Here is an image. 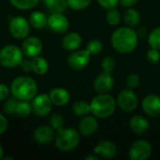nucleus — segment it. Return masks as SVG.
<instances>
[{
  "instance_id": "obj_27",
  "label": "nucleus",
  "mask_w": 160,
  "mask_h": 160,
  "mask_svg": "<svg viewBox=\"0 0 160 160\" xmlns=\"http://www.w3.org/2000/svg\"><path fill=\"white\" fill-rule=\"evenodd\" d=\"M32 112H33L32 105L29 103V101H25V100L18 101L15 114H17L20 117H27V116H29V114Z\"/></svg>"
},
{
  "instance_id": "obj_8",
  "label": "nucleus",
  "mask_w": 160,
  "mask_h": 160,
  "mask_svg": "<svg viewBox=\"0 0 160 160\" xmlns=\"http://www.w3.org/2000/svg\"><path fill=\"white\" fill-rule=\"evenodd\" d=\"M139 103V99L137 95L133 92L132 89H125L121 91L117 98V104L119 108L125 112H132L134 111Z\"/></svg>"
},
{
  "instance_id": "obj_4",
  "label": "nucleus",
  "mask_w": 160,
  "mask_h": 160,
  "mask_svg": "<svg viewBox=\"0 0 160 160\" xmlns=\"http://www.w3.org/2000/svg\"><path fill=\"white\" fill-rule=\"evenodd\" d=\"M81 138L79 132L74 128H65L57 130L54 137L55 146L62 151H71L80 143Z\"/></svg>"
},
{
  "instance_id": "obj_40",
  "label": "nucleus",
  "mask_w": 160,
  "mask_h": 160,
  "mask_svg": "<svg viewBox=\"0 0 160 160\" xmlns=\"http://www.w3.org/2000/svg\"><path fill=\"white\" fill-rule=\"evenodd\" d=\"M8 128V120L5 117V115H3L2 113H0V135H2Z\"/></svg>"
},
{
  "instance_id": "obj_16",
  "label": "nucleus",
  "mask_w": 160,
  "mask_h": 160,
  "mask_svg": "<svg viewBox=\"0 0 160 160\" xmlns=\"http://www.w3.org/2000/svg\"><path fill=\"white\" fill-rule=\"evenodd\" d=\"M33 136L37 142L41 144H48L54 140L55 133L52 127L41 126L35 129Z\"/></svg>"
},
{
  "instance_id": "obj_11",
  "label": "nucleus",
  "mask_w": 160,
  "mask_h": 160,
  "mask_svg": "<svg viewBox=\"0 0 160 160\" xmlns=\"http://www.w3.org/2000/svg\"><path fill=\"white\" fill-rule=\"evenodd\" d=\"M48 25L55 33H66L69 28V22L68 18L61 12H52L48 17Z\"/></svg>"
},
{
  "instance_id": "obj_36",
  "label": "nucleus",
  "mask_w": 160,
  "mask_h": 160,
  "mask_svg": "<svg viewBox=\"0 0 160 160\" xmlns=\"http://www.w3.org/2000/svg\"><path fill=\"white\" fill-rule=\"evenodd\" d=\"M147 60L151 64H158L160 61V52L159 50L151 48L147 52Z\"/></svg>"
},
{
  "instance_id": "obj_32",
  "label": "nucleus",
  "mask_w": 160,
  "mask_h": 160,
  "mask_svg": "<svg viewBox=\"0 0 160 160\" xmlns=\"http://www.w3.org/2000/svg\"><path fill=\"white\" fill-rule=\"evenodd\" d=\"M115 66H116V62L112 56L104 57L102 62H101V68H102L103 72L112 73V71L115 68Z\"/></svg>"
},
{
  "instance_id": "obj_25",
  "label": "nucleus",
  "mask_w": 160,
  "mask_h": 160,
  "mask_svg": "<svg viewBox=\"0 0 160 160\" xmlns=\"http://www.w3.org/2000/svg\"><path fill=\"white\" fill-rule=\"evenodd\" d=\"M72 110L73 112L77 115V116H86L89 113H91V107L90 104L87 103L86 101L83 100H78L76 101L73 106H72Z\"/></svg>"
},
{
  "instance_id": "obj_19",
  "label": "nucleus",
  "mask_w": 160,
  "mask_h": 160,
  "mask_svg": "<svg viewBox=\"0 0 160 160\" xmlns=\"http://www.w3.org/2000/svg\"><path fill=\"white\" fill-rule=\"evenodd\" d=\"M82 38L79 33L71 32V33L67 34L64 37L62 44H63V47L67 51L74 52L80 48V46L82 45Z\"/></svg>"
},
{
  "instance_id": "obj_39",
  "label": "nucleus",
  "mask_w": 160,
  "mask_h": 160,
  "mask_svg": "<svg viewBox=\"0 0 160 160\" xmlns=\"http://www.w3.org/2000/svg\"><path fill=\"white\" fill-rule=\"evenodd\" d=\"M22 69L24 72H29L32 71V62L31 60H27V59H22V63L20 64Z\"/></svg>"
},
{
  "instance_id": "obj_34",
  "label": "nucleus",
  "mask_w": 160,
  "mask_h": 160,
  "mask_svg": "<svg viewBox=\"0 0 160 160\" xmlns=\"http://www.w3.org/2000/svg\"><path fill=\"white\" fill-rule=\"evenodd\" d=\"M18 99L15 98L14 97L8 98V100L5 103V112L8 114H14L16 112V108H17V104H18Z\"/></svg>"
},
{
  "instance_id": "obj_30",
  "label": "nucleus",
  "mask_w": 160,
  "mask_h": 160,
  "mask_svg": "<svg viewBox=\"0 0 160 160\" xmlns=\"http://www.w3.org/2000/svg\"><path fill=\"white\" fill-rule=\"evenodd\" d=\"M148 42L151 48H155L160 51V27L154 29L148 38Z\"/></svg>"
},
{
  "instance_id": "obj_42",
  "label": "nucleus",
  "mask_w": 160,
  "mask_h": 160,
  "mask_svg": "<svg viewBox=\"0 0 160 160\" xmlns=\"http://www.w3.org/2000/svg\"><path fill=\"white\" fill-rule=\"evenodd\" d=\"M146 32H147V28H145V27H139V29H138V31H137V34H138V37L140 36V37H143V36H145L146 35Z\"/></svg>"
},
{
  "instance_id": "obj_3",
  "label": "nucleus",
  "mask_w": 160,
  "mask_h": 160,
  "mask_svg": "<svg viewBox=\"0 0 160 160\" xmlns=\"http://www.w3.org/2000/svg\"><path fill=\"white\" fill-rule=\"evenodd\" d=\"M90 107L93 115L105 119L113 114L116 109V102L109 94H98L90 102Z\"/></svg>"
},
{
  "instance_id": "obj_41",
  "label": "nucleus",
  "mask_w": 160,
  "mask_h": 160,
  "mask_svg": "<svg viewBox=\"0 0 160 160\" xmlns=\"http://www.w3.org/2000/svg\"><path fill=\"white\" fill-rule=\"evenodd\" d=\"M120 3L122 4V6L126 7V8H131L132 6H134L138 0H119Z\"/></svg>"
},
{
  "instance_id": "obj_12",
  "label": "nucleus",
  "mask_w": 160,
  "mask_h": 160,
  "mask_svg": "<svg viewBox=\"0 0 160 160\" xmlns=\"http://www.w3.org/2000/svg\"><path fill=\"white\" fill-rule=\"evenodd\" d=\"M42 42L37 37H27L24 38L22 44V51L24 55L29 58L39 55L42 52Z\"/></svg>"
},
{
  "instance_id": "obj_17",
  "label": "nucleus",
  "mask_w": 160,
  "mask_h": 160,
  "mask_svg": "<svg viewBox=\"0 0 160 160\" xmlns=\"http://www.w3.org/2000/svg\"><path fill=\"white\" fill-rule=\"evenodd\" d=\"M94 153L96 155L101 156L104 158L112 159L117 155V147L112 142L102 141L94 148Z\"/></svg>"
},
{
  "instance_id": "obj_20",
  "label": "nucleus",
  "mask_w": 160,
  "mask_h": 160,
  "mask_svg": "<svg viewBox=\"0 0 160 160\" xmlns=\"http://www.w3.org/2000/svg\"><path fill=\"white\" fill-rule=\"evenodd\" d=\"M129 126L131 130L136 134H144L150 128V124L148 120L141 115L133 116L129 121Z\"/></svg>"
},
{
  "instance_id": "obj_7",
  "label": "nucleus",
  "mask_w": 160,
  "mask_h": 160,
  "mask_svg": "<svg viewBox=\"0 0 160 160\" xmlns=\"http://www.w3.org/2000/svg\"><path fill=\"white\" fill-rule=\"evenodd\" d=\"M32 111L38 117H45L50 114L52 109V102L49 94L37 95L32 99Z\"/></svg>"
},
{
  "instance_id": "obj_43",
  "label": "nucleus",
  "mask_w": 160,
  "mask_h": 160,
  "mask_svg": "<svg viewBox=\"0 0 160 160\" xmlns=\"http://www.w3.org/2000/svg\"><path fill=\"white\" fill-rule=\"evenodd\" d=\"M85 159H86V160L98 159V157H95V156H88V157H86V158H85Z\"/></svg>"
},
{
  "instance_id": "obj_33",
  "label": "nucleus",
  "mask_w": 160,
  "mask_h": 160,
  "mask_svg": "<svg viewBox=\"0 0 160 160\" xmlns=\"http://www.w3.org/2000/svg\"><path fill=\"white\" fill-rule=\"evenodd\" d=\"M91 2L92 0H68V7L74 10H82L86 8Z\"/></svg>"
},
{
  "instance_id": "obj_22",
  "label": "nucleus",
  "mask_w": 160,
  "mask_h": 160,
  "mask_svg": "<svg viewBox=\"0 0 160 160\" xmlns=\"http://www.w3.org/2000/svg\"><path fill=\"white\" fill-rule=\"evenodd\" d=\"M32 62V71H34L38 75H44L49 70L48 61L42 56H36L31 59Z\"/></svg>"
},
{
  "instance_id": "obj_10",
  "label": "nucleus",
  "mask_w": 160,
  "mask_h": 160,
  "mask_svg": "<svg viewBox=\"0 0 160 160\" xmlns=\"http://www.w3.org/2000/svg\"><path fill=\"white\" fill-rule=\"evenodd\" d=\"M152 153L151 144L143 140L135 142L129 149V158L132 160L148 159Z\"/></svg>"
},
{
  "instance_id": "obj_24",
  "label": "nucleus",
  "mask_w": 160,
  "mask_h": 160,
  "mask_svg": "<svg viewBox=\"0 0 160 160\" xmlns=\"http://www.w3.org/2000/svg\"><path fill=\"white\" fill-rule=\"evenodd\" d=\"M46 7L52 12L63 13L68 7V0H43Z\"/></svg>"
},
{
  "instance_id": "obj_15",
  "label": "nucleus",
  "mask_w": 160,
  "mask_h": 160,
  "mask_svg": "<svg viewBox=\"0 0 160 160\" xmlns=\"http://www.w3.org/2000/svg\"><path fill=\"white\" fill-rule=\"evenodd\" d=\"M98 128V123L96 119V116L86 115L83 116L79 124V132L85 137L94 135Z\"/></svg>"
},
{
  "instance_id": "obj_23",
  "label": "nucleus",
  "mask_w": 160,
  "mask_h": 160,
  "mask_svg": "<svg viewBox=\"0 0 160 160\" xmlns=\"http://www.w3.org/2000/svg\"><path fill=\"white\" fill-rule=\"evenodd\" d=\"M124 22L128 27H136L140 24L141 22V14L135 8H128L124 13Z\"/></svg>"
},
{
  "instance_id": "obj_21",
  "label": "nucleus",
  "mask_w": 160,
  "mask_h": 160,
  "mask_svg": "<svg viewBox=\"0 0 160 160\" xmlns=\"http://www.w3.org/2000/svg\"><path fill=\"white\" fill-rule=\"evenodd\" d=\"M29 22L35 29H41L48 24V17L41 11H33L29 17Z\"/></svg>"
},
{
  "instance_id": "obj_2",
  "label": "nucleus",
  "mask_w": 160,
  "mask_h": 160,
  "mask_svg": "<svg viewBox=\"0 0 160 160\" xmlns=\"http://www.w3.org/2000/svg\"><path fill=\"white\" fill-rule=\"evenodd\" d=\"M10 93L18 100H32L38 94V84L33 78L19 76L10 85Z\"/></svg>"
},
{
  "instance_id": "obj_9",
  "label": "nucleus",
  "mask_w": 160,
  "mask_h": 160,
  "mask_svg": "<svg viewBox=\"0 0 160 160\" xmlns=\"http://www.w3.org/2000/svg\"><path fill=\"white\" fill-rule=\"evenodd\" d=\"M91 60V54L85 50H76L68 58V64L73 70L85 68Z\"/></svg>"
},
{
  "instance_id": "obj_44",
  "label": "nucleus",
  "mask_w": 160,
  "mask_h": 160,
  "mask_svg": "<svg viewBox=\"0 0 160 160\" xmlns=\"http://www.w3.org/2000/svg\"><path fill=\"white\" fill-rule=\"evenodd\" d=\"M3 156H4V150H3V147L0 144V159H2Z\"/></svg>"
},
{
  "instance_id": "obj_29",
  "label": "nucleus",
  "mask_w": 160,
  "mask_h": 160,
  "mask_svg": "<svg viewBox=\"0 0 160 160\" xmlns=\"http://www.w3.org/2000/svg\"><path fill=\"white\" fill-rule=\"evenodd\" d=\"M103 49V44L100 40L98 39H92L88 42L86 46V50L91 55H96L98 54L99 52H102Z\"/></svg>"
},
{
  "instance_id": "obj_6",
  "label": "nucleus",
  "mask_w": 160,
  "mask_h": 160,
  "mask_svg": "<svg viewBox=\"0 0 160 160\" xmlns=\"http://www.w3.org/2000/svg\"><path fill=\"white\" fill-rule=\"evenodd\" d=\"M30 22L22 16L13 17L8 23V30L10 35L18 39H24L28 37L30 32Z\"/></svg>"
},
{
  "instance_id": "obj_35",
  "label": "nucleus",
  "mask_w": 160,
  "mask_h": 160,
  "mask_svg": "<svg viewBox=\"0 0 160 160\" xmlns=\"http://www.w3.org/2000/svg\"><path fill=\"white\" fill-rule=\"evenodd\" d=\"M141 84V77L138 74H130L127 78V85L129 89H135Z\"/></svg>"
},
{
  "instance_id": "obj_28",
  "label": "nucleus",
  "mask_w": 160,
  "mask_h": 160,
  "mask_svg": "<svg viewBox=\"0 0 160 160\" xmlns=\"http://www.w3.org/2000/svg\"><path fill=\"white\" fill-rule=\"evenodd\" d=\"M106 17H107V22L112 26L118 25L121 22V14L115 8H109Z\"/></svg>"
},
{
  "instance_id": "obj_26",
  "label": "nucleus",
  "mask_w": 160,
  "mask_h": 160,
  "mask_svg": "<svg viewBox=\"0 0 160 160\" xmlns=\"http://www.w3.org/2000/svg\"><path fill=\"white\" fill-rule=\"evenodd\" d=\"M10 4L16 8L28 10L34 8L39 2V0H9Z\"/></svg>"
},
{
  "instance_id": "obj_37",
  "label": "nucleus",
  "mask_w": 160,
  "mask_h": 160,
  "mask_svg": "<svg viewBox=\"0 0 160 160\" xmlns=\"http://www.w3.org/2000/svg\"><path fill=\"white\" fill-rule=\"evenodd\" d=\"M98 2L101 7H103L106 9H109V8H116L119 0H98Z\"/></svg>"
},
{
  "instance_id": "obj_14",
  "label": "nucleus",
  "mask_w": 160,
  "mask_h": 160,
  "mask_svg": "<svg viewBox=\"0 0 160 160\" xmlns=\"http://www.w3.org/2000/svg\"><path fill=\"white\" fill-rule=\"evenodd\" d=\"M143 112L153 117L160 115V97L158 95H148L146 96L142 103Z\"/></svg>"
},
{
  "instance_id": "obj_1",
  "label": "nucleus",
  "mask_w": 160,
  "mask_h": 160,
  "mask_svg": "<svg viewBox=\"0 0 160 160\" xmlns=\"http://www.w3.org/2000/svg\"><path fill=\"white\" fill-rule=\"evenodd\" d=\"M112 44L114 50L121 53L133 52L138 45V34L131 27H120L112 36Z\"/></svg>"
},
{
  "instance_id": "obj_38",
  "label": "nucleus",
  "mask_w": 160,
  "mask_h": 160,
  "mask_svg": "<svg viewBox=\"0 0 160 160\" xmlns=\"http://www.w3.org/2000/svg\"><path fill=\"white\" fill-rule=\"evenodd\" d=\"M10 92V88H8L6 84L4 83H0V101L5 100Z\"/></svg>"
},
{
  "instance_id": "obj_13",
  "label": "nucleus",
  "mask_w": 160,
  "mask_h": 160,
  "mask_svg": "<svg viewBox=\"0 0 160 160\" xmlns=\"http://www.w3.org/2000/svg\"><path fill=\"white\" fill-rule=\"evenodd\" d=\"M114 80L112 73L102 72L98 75L94 82V88L98 94H108L113 88Z\"/></svg>"
},
{
  "instance_id": "obj_5",
  "label": "nucleus",
  "mask_w": 160,
  "mask_h": 160,
  "mask_svg": "<svg viewBox=\"0 0 160 160\" xmlns=\"http://www.w3.org/2000/svg\"><path fill=\"white\" fill-rule=\"evenodd\" d=\"M22 59L23 52L17 45L8 44L0 50V64L5 68H15L20 66Z\"/></svg>"
},
{
  "instance_id": "obj_18",
  "label": "nucleus",
  "mask_w": 160,
  "mask_h": 160,
  "mask_svg": "<svg viewBox=\"0 0 160 160\" xmlns=\"http://www.w3.org/2000/svg\"><path fill=\"white\" fill-rule=\"evenodd\" d=\"M49 97L53 105L56 106H66L70 100V94L69 92L61 87L53 88L50 91Z\"/></svg>"
},
{
  "instance_id": "obj_31",
  "label": "nucleus",
  "mask_w": 160,
  "mask_h": 160,
  "mask_svg": "<svg viewBox=\"0 0 160 160\" xmlns=\"http://www.w3.org/2000/svg\"><path fill=\"white\" fill-rule=\"evenodd\" d=\"M50 125L54 130H60L64 128L65 120L63 116L59 113H54L50 117Z\"/></svg>"
}]
</instances>
